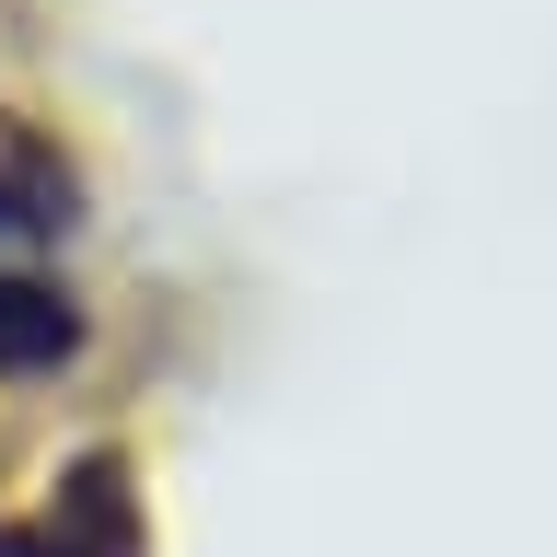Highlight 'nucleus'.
<instances>
[{"mask_svg": "<svg viewBox=\"0 0 557 557\" xmlns=\"http://www.w3.org/2000/svg\"><path fill=\"white\" fill-rule=\"evenodd\" d=\"M0 557H139V499H128V476H116V465H82L35 522L0 534Z\"/></svg>", "mask_w": 557, "mask_h": 557, "instance_id": "obj_1", "label": "nucleus"}, {"mask_svg": "<svg viewBox=\"0 0 557 557\" xmlns=\"http://www.w3.org/2000/svg\"><path fill=\"white\" fill-rule=\"evenodd\" d=\"M70 337H82V313L59 302V290H35V278H12L0 290V360H70Z\"/></svg>", "mask_w": 557, "mask_h": 557, "instance_id": "obj_2", "label": "nucleus"}]
</instances>
